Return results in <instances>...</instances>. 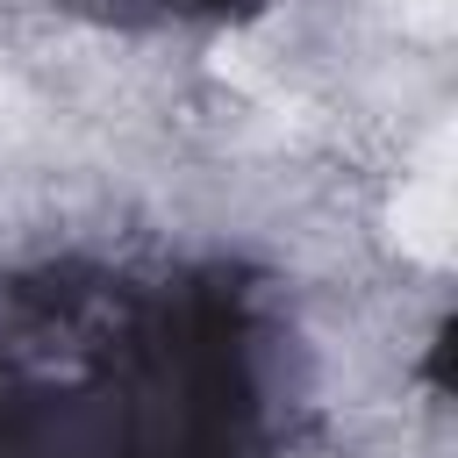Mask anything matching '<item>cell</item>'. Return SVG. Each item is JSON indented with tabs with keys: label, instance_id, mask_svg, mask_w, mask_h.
<instances>
[{
	"label": "cell",
	"instance_id": "1",
	"mask_svg": "<svg viewBox=\"0 0 458 458\" xmlns=\"http://www.w3.org/2000/svg\"><path fill=\"white\" fill-rule=\"evenodd\" d=\"M272 358L229 279H7L0 458H250L286 401Z\"/></svg>",
	"mask_w": 458,
	"mask_h": 458
}]
</instances>
